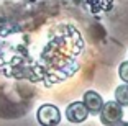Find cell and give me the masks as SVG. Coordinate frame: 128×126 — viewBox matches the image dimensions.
Here are the masks:
<instances>
[{"instance_id": "cell-3", "label": "cell", "mask_w": 128, "mask_h": 126, "mask_svg": "<svg viewBox=\"0 0 128 126\" xmlns=\"http://www.w3.org/2000/svg\"><path fill=\"white\" fill-rule=\"evenodd\" d=\"M66 118L71 123H84L89 118V110L86 108L84 102H72L66 108Z\"/></svg>"}, {"instance_id": "cell-6", "label": "cell", "mask_w": 128, "mask_h": 126, "mask_svg": "<svg viewBox=\"0 0 128 126\" xmlns=\"http://www.w3.org/2000/svg\"><path fill=\"white\" fill-rule=\"evenodd\" d=\"M118 75H120V79L125 84H128V61H123V62L120 64V67H118Z\"/></svg>"}, {"instance_id": "cell-7", "label": "cell", "mask_w": 128, "mask_h": 126, "mask_svg": "<svg viewBox=\"0 0 128 126\" xmlns=\"http://www.w3.org/2000/svg\"><path fill=\"white\" fill-rule=\"evenodd\" d=\"M92 3L98 5V8H100L102 5H105V3H107V5H110V3L113 5V2H112V0H87V5H89V7L94 10V5H92Z\"/></svg>"}, {"instance_id": "cell-5", "label": "cell", "mask_w": 128, "mask_h": 126, "mask_svg": "<svg viewBox=\"0 0 128 126\" xmlns=\"http://www.w3.org/2000/svg\"><path fill=\"white\" fill-rule=\"evenodd\" d=\"M115 102L122 107H128V84L118 85L115 89Z\"/></svg>"}, {"instance_id": "cell-1", "label": "cell", "mask_w": 128, "mask_h": 126, "mask_svg": "<svg viewBox=\"0 0 128 126\" xmlns=\"http://www.w3.org/2000/svg\"><path fill=\"white\" fill-rule=\"evenodd\" d=\"M98 116H100V123L104 126H115L122 121L123 118V110H122V105H118L117 102H104L100 111H98Z\"/></svg>"}, {"instance_id": "cell-8", "label": "cell", "mask_w": 128, "mask_h": 126, "mask_svg": "<svg viewBox=\"0 0 128 126\" xmlns=\"http://www.w3.org/2000/svg\"><path fill=\"white\" fill-rule=\"evenodd\" d=\"M115 126H128V121H120L118 125H115Z\"/></svg>"}, {"instance_id": "cell-2", "label": "cell", "mask_w": 128, "mask_h": 126, "mask_svg": "<svg viewBox=\"0 0 128 126\" xmlns=\"http://www.w3.org/2000/svg\"><path fill=\"white\" fill-rule=\"evenodd\" d=\"M36 120L41 126H58L61 123V111L56 105L44 103L38 108Z\"/></svg>"}, {"instance_id": "cell-4", "label": "cell", "mask_w": 128, "mask_h": 126, "mask_svg": "<svg viewBox=\"0 0 128 126\" xmlns=\"http://www.w3.org/2000/svg\"><path fill=\"white\" fill-rule=\"evenodd\" d=\"M84 105H86V108L89 110V113H92V115H98V111H100L102 105H104V98H102V95L98 92H95V90H87L86 93H84Z\"/></svg>"}]
</instances>
